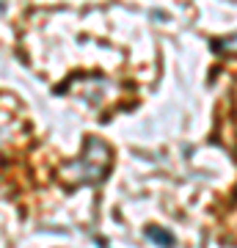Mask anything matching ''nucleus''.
Returning <instances> with one entry per match:
<instances>
[{
	"label": "nucleus",
	"instance_id": "3",
	"mask_svg": "<svg viewBox=\"0 0 237 248\" xmlns=\"http://www.w3.org/2000/svg\"><path fill=\"white\" fill-rule=\"evenodd\" d=\"M14 133H17V124L11 122V116L0 113V149L14 141Z\"/></svg>",
	"mask_w": 237,
	"mask_h": 248
},
{
	"label": "nucleus",
	"instance_id": "2",
	"mask_svg": "<svg viewBox=\"0 0 237 248\" xmlns=\"http://www.w3.org/2000/svg\"><path fill=\"white\" fill-rule=\"evenodd\" d=\"M78 86H80L78 97L86 99L88 105H94V108H102V105H108V102H113V99L119 97V89L105 78H83Z\"/></svg>",
	"mask_w": 237,
	"mask_h": 248
},
{
	"label": "nucleus",
	"instance_id": "1",
	"mask_svg": "<svg viewBox=\"0 0 237 248\" xmlns=\"http://www.w3.org/2000/svg\"><path fill=\"white\" fill-rule=\"evenodd\" d=\"M111 169V146L99 138H88L78 160L61 169V179L66 185H94Z\"/></svg>",
	"mask_w": 237,
	"mask_h": 248
},
{
	"label": "nucleus",
	"instance_id": "4",
	"mask_svg": "<svg viewBox=\"0 0 237 248\" xmlns=\"http://www.w3.org/2000/svg\"><path fill=\"white\" fill-rule=\"evenodd\" d=\"M146 237H152L158 246H163V248H171L174 246V237H171V232H166V229H160V226H146Z\"/></svg>",
	"mask_w": 237,
	"mask_h": 248
}]
</instances>
